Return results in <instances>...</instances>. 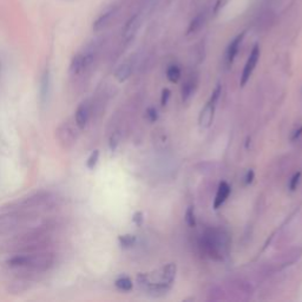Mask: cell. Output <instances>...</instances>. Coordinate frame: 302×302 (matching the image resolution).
<instances>
[{"label":"cell","mask_w":302,"mask_h":302,"mask_svg":"<svg viewBox=\"0 0 302 302\" xmlns=\"http://www.w3.org/2000/svg\"><path fill=\"white\" fill-rule=\"evenodd\" d=\"M25 220H26V214L20 212L19 209L0 214V238L12 235L24 224Z\"/></svg>","instance_id":"cell-1"},{"label":"cell","mask_w":302,"mask_h":302,"mask_svg":"<svg viewBox=\"0 0 302 302\" xmlns=\"http://www.w3.org/2000/svg\"><path fill=\"white\" fill-rule=\"evenodd\" d=\"M56 137L64 149H70L78 140V126L70 121L63 122L56 130Z\"/></svg>","instance_id":"cell-2"},{"label":"cell","mask_w":302,"mask_h":302,"mask_svg":"<svg viewBox=\"0 0 302 302\" xmlns=\"http://www.w3.org/2000/svg\"><path fill=\"white\" fill-rule=\"evenodd\" d=\"M259 58H260V47L259 45H255L253 47L252 52H250L249 57H248V60H247V63L245 65V69H243V72L241 75V86L246 85L247 82L249 81L250 76L253 75L254 70H255L256 65H257V61H259Z\"/></svg>","instance_id":"cell-3"},{"label":"cell","mask_w":302,"mask_h":302,"mask_svg":"<svg viewBox=\"0 0 302 302\" xmlns=\"http://www.w3.org/2000/svg\"><path fill=\"white\" fill-rule=\"evenodd\" d=\"M90 107L87 103H82L76 110V115H75V123L76 125L78 126L79 130L85 129V126L87 125L90 119Z\"/></svg>","instance_id":"cell-4"},{"label":"cell","mask_w":302,"mask_h":302,"mask_svg":"<svg viewBox=\"0 0 302 302\" xmlns=\"http://www.w3.org/2000/svg\"><path fill=\"white\" fill-rule=\"evenodd\" d=\"M215 105L216 103L213 100H209L208 103L206 104V107L202 109L201 114H199V125L202 128H209L213 123V118H214V112H215Z\"/></svg>","instance_id":"cell-5"},{"label":"cell","mask_w":302,"mask_h":302,"mask_svg":"<svg viewBox=\"0 0 302 302\" xmlns=\"http://www.w3.org/2000/svg\"><path fill=\"white\" fill-rule=\"evenodd\" d=\"M245 35H246L245 32H242V33L238 35L234 39H232L231 43L229 44V46L227 49V53H225V60H227L228 64H232V61H234L235 57L238 56V53L240 51V46H241V44L243 42Z\"/></svg>","instance_id":"cell-6"},{"label":"cell","mask_w":302,"mask_h":302,"mask_svg":"<svg viewBox=\"0 0 302 302\" xmlns=\"http://www.w3.org/2000/svg\"><path fill=\"white\" fill-rule=\"evenodd\" d=\"M50 84H51V77L50 71L45 70L41 79V89H39V99H41L42 105H46L47 99H49L50 93Z\"/></svg>","instance_id":"cell-7"},{"label":"cell","mask_w":302,"mask_h":302,"mask_svg":"<svg viewBox=\"0 0 302 302\" xmlns=\"http://www.w3.org/2000/svg\"><path fill=\"white\" fill-rule=\"evenodd\" d=\"M230 185H229L227 182H221L220 185H218L216 196H215V201H214V208L218 209L220 207L223 205V203L227 201V198L230 195Z\"/></svg>","instance_id":"cell-8"},{"label":"cell","mask_w":302,"mask_h":302,"mask_svg":"<svg viewBox=\"0 0 302 302\" xmlns=\"http://www.w3.org/2000/svg\"><path fill=\"white\" fill-rule=\"evenodd\" d=\"M140 25H141V20H140V17H138L137 14L136 16L131 17L128 23H126V25H125L124 31H123V37H124V39H126V41L132 39L135 37V35L137 33Z\"/></svg>","instance_id":"cell-9"},{"label":"cell","mask_w":302,"mask_h":302,"mask_svg":"<svg viewBox=\"0 0 302 302\" xmlns=\"http://www.w3.org/2000/svg\"><path fill=\"white\" fill-rule=\"evenodd\" d=\"M116 11H117V9L116 7H110L108 11H105L104 13H102L99 17H98V19L94 21L93 24V28L96 31H99L102 30V28H104L105 26H108V24L110 23V21L112 20V18H114V16L116 14Z\"/></svg>","instance_id":"cell-10"},{"label":"cell","mask_w":302,"mask_h":302,"mask_svg":"<svg viewBox=\"0 0 302 302\" xmlns=\"http://www.w3.org/2000/svg\"><path fill=\"white\" fill-rule=\"evenodd\" d=\"M132 70H133V63L131 60H126L123 64L119 65L117 70H116L115 77L118 82L123 83L130 77L131 74H132Z\"/></svg>","instance_id":"cell-11"},{"label":"cell","mask_w":302,"mask_h":302,"mask_svg":"<svg viewBox=\"0 0 302 302\" xmlns=\"http://www.w3.org/2000/svg\"><path fill=\"white\" fill-rule=\"evenodd\" d=\"M206 23H207V12L206 11L205 12H199L197 16L194 17V19L190 21V24H189L187 33L188 35L196 33V32H198L203 26H205Z\"/></svg>","instance_id":"cell-12"},{"label":"cell","mask_w":302,"mask_h":302,"mask_svg":"<svg viewBox=\"0 0 302 302\" xmlns=\"http://www.w3.org/2000/svg\"><path fill=\"white\" fill-rule=\"evenodd\" d=\"M85 71L84 69V59H83V53L79 52L72 58L70 64V75L71 76H79Z\"/></svg>","instance_id":"cell-13"},{"label":"cell","mask_w":302,"mask_h":302,"mask_svg":"<svg viewBox=\"0 0 302 302\" xmlns=\"http://www.w3.org/2000/svg\"><path fill=\"white\" fill-rule=\"evenodd\" d=\"M195 81L194 78H188L187 81L184 82L183 87H182V97H183V100H188L189 98L191 97L192 92L195 90Z\"/></svg>","instance_id":"cell-14"},{"label":"cell","mask_w":302,"mask_h":302,"mask_svg":"<svg viewBox=\"0 0 302 302\" xmlns=\"http://www.w3.org/2000/svg\"><path fill=\"white\" fill-rule=\"evenodd\" d=\"M166 78L172 83H177L181 78V69L177 65H170L166 70Z\"/></svg>","instance_id":"cell-15"},{"label":"cell","mask_w":302,"mask_h":302,"mask_svg":"<svg viewBox=\"0 0 302 302\" xmlns=\"http://www.w3.org/2000/svg\"><path fill=\"white\" fill-rule=\"evenodd\" d=\"M116 287H117L118 289L123 290V292H129V290L132 289V286L133 283L132 281L129 278H126V276H122V278H119L118 280H116L115 282Z\"/></svg>","instance_id":"cell-16"},{"label":"cell","mask_w":302,"mask_h":302,"mask_svg":"<svg viewBox=\"0 0 302 302\" xmlns=\"http://www.w3.org/2000/svg\"><path fill=\"white\" fill-rule=\"evenodd\" d=\"M98 159H99V150H93L92 152H91V155L89 156V158H87V161H86L87 169H90V170L94 169V166H96L98 163Z\"/></svg>","instance_id":"cell-17"},{"label":"cell","mask_w":302,"mask_h":302,"mask_svg":"<svg viewBox=\"0 0 302 302\" xmlns=\"http://www.w3.org/2000/svg\"><path fill=\"white\" fill-rule=\"evenodd\" d=\"M119 240V243H121L122 247H124V248H128V247H132L135 245V242H136V238H135L133 235H121L118 238Z\"/></svg>","instance_id":"cell-18"},{"label":"cell","mask_w":302,"mask_h":302,"mask_svg":"<svg viewBox=\"0 0 302 302\" xmlns=\"http://www.w3.org/2000/svg\"><path fill=\"white\" fill-rule=\"evenodd\" d=\"M185 222H187L189 227H196V217L192 207H189L187 209V213H185Z\"/></svg>","instance_id":"cell-19"},{"label":"cell","mask_w":302,"mask_h":302,"mask_svg":"<svg viewBox=\"0 0 302 302\" xmlns=\"http://www.w3.org/2000/svg\"><path fill=\"white\" fill-rule=\"evenodd\" d=\"M300 178H301V173L294 174V176L290 178V182H289V189H290V190L294 191L297 188V185H299V182H300Z\"/></svg>","instance_id":"cell-20"},{"label":"cell","mask_w":302,"mask_h":302,"mask_svg":"<svg viewBox=\"0 0 302 302\" xmlns=\"http://www.w3.org/2000/svg\"><path fill=\"white\" fill-rule=\"evenodd\" d=\"M147 117L150 122H156L158 118V115H157V110H156L155 108H149L147 110Z\"/></svg>","instance_id":"cell-21"},{"label":"cell","mask_w":302,"mask_h":302,"mask_svg":"<svg viewBox=\"0 0 302 302\" xmlns=\"http://www.w3.org/2000/svg\"><path fill=\"white\" fill-rule=\"evenodd\" d=\"M170 94H172V92H170L169 89H164V90L162 91V97H161V104H162V107H165V105L168 104Z\"/></svg>","instance_id":"cell-22"},{"label":"cell","mask_w":302,"mask_h":302,"mask_svg":"<svg viewBox=\"0 0 302 302\" xmlns=\"http://www.w3.org/2000/svg\"><path fill=\"white\" fill-rule=\"evenodd\" d=\"M118 143H119V136H118V133H114L111 136V138H110V148H111V150H116V148H117V145H118Z\"/></svg>","instance_id":"cell-23"},{"label":"cell","mask_w":302,"mask_h":302,"mask_svg":"<svg viewBox=\"0 0 302 302\" xmlns=\"http://www.w3.org/2000/svg\"><path fill=\"white\" fill-rule=\"evenodd\" d=\"M132 220L137 225H142V223H143V214H142L141 212L135 213Z\"/></svg>","instance_id":"cell-24"},{"label":"cell","mask_w":302,"mask_h":302,"mask_svg":"<svg viewBox=\"0 0 302 302\" xmlns=\"http://www.w3.org/2000/svg\"><path fill=\"white\" fill-rule=\"evenodd\" d=\"M254 176H255V174H254V172L253 170H249L248 173H247V175H246V178H245V182H246V184H250L253 182V180H254Z\"/></svg>","instance_id":"cell-25"},{"label":"cell","mask_w":302,"mask_h":302,"mask_svg":"<svg viewBox=\"0 0 302 302\" xmlns=\"http://www.w3.org/2000/svg\"><path fill=\"white\" fill-rule=\"evenodd\" d=\"M301 135H302V126H301V128L299 130L294 131V133H293V136H292V141H296L297 138H299L301 136Z\"/></svg>","instance_id":"cell-26"}]
</instances>
